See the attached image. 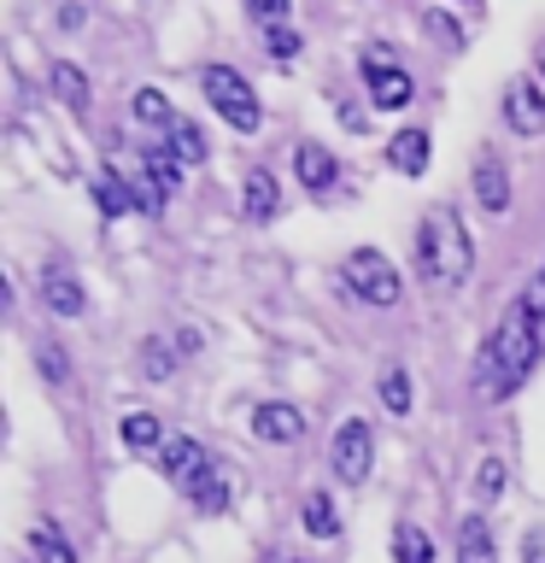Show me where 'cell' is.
Listing matches in <instances>:
<instances>
[{
    "instance_id": "cell-1",
    "label": "cell",
    "mask_w": 545,
    "mask_h": 563,
    "mask_svg": "<svg viewBox=\"0 0 545 563\" xmlns=\"http://www.w3.org/2000/svg\"><path fill=\"white\" fill-rule=\"evenodd\" d=\"M534 358H540V341H534V323H527V306L510 299L499 329H492L487 346H481V364H475V394L481 399H510L522 387V376L534 369Z\"/></svg>"
},
{
    "instance_id": "cell-2",
    "label": "cell",
    "mask_w": 545,
    "mask_h": 563,
    "mask_svg": "<svg viewBox=\"0 0 545 563\" xmlns=\"http://www.w3.org/2000/svg\"><path fill=\"white\" fill-rule=\"evenodd\" d=\"M416 271L422 282L434 288H464L469 271H475V246L464 235L452 206H429L422 211V229H416Z\"/></svg>"
},
{
    "instance_id": "cell-3",
    "label": "cell",
    "mask_w": 545,
    "mask_h": 563,
    "mask_svg": "<svg viewBox=\"0 0 545 563\" xmlns=\"http://www.w3.org/2000/svg\"><path fill=\"white\" fill-rule=\"evenodd\" d=\"M200 95L211 100V112H218L229 130H241V135H253L258 130V95H253V82L241 77L235 65H205L200 70Z\"/></svg>"
},
{
    "instance_id": "cell-4",
    "label": "cell",
    "mask_w": 545,
    "mask_h": 563,
    "mask_svg": "<svg viewBox=\"0 0 545 563\" xmlns=\"http://www.w3.org/2000/svg\"><path fill=\"white\" fill-rule=\"evenodd\" d=\"M341 282H346L352 299H364V306H393V299L404 294L393 258L376 253V246H358V253H346V258H341Z\"/></svg>"
},
{
    "instance_id": "cell-5",
    "label": "cell",
    "mask_w": 545,
    "mask_h": 563,
    "mask_svg": "<svg viewBox=\"0 0 545 563\" xmlns=\"http://www.w3.org/2000/svg\"><path fill=\"white\" fill-rule=\"evenodd\" d=\"M329 464H334V475H341L346 487H358L364 475L376 470V434H369L364 417L341 422V434H334V446H329Z\"/></svg>"
},
{
    "instance_id": "cell-6",
    "label": "cell",
    "mask_w": 545,
    "mask_h": 563,
    "mask_svg": "<svg viewBox=\"0 0 545 563\" xmlns=\"http://www.w3.org/2000/svg\"><path fill=\"white\" fill-rule=\"evenodd\" d=\"M504 123L516 135H545V82L516 77L504 88Z\"/></svg>"
},
{
    "instance_id": "cell-7",
    "label": "cell",
    "mask_w": 545,
    "mask_h": 563,
    "mask_svg": "<svg viewBox=\"0 0 545 563\" xmlns=\"http://www.w3.org/2000/svg\"><path fill=\"white\" fill-rule=\"evenodd\" d=\"M158 457H165V475H170V482L182 487V493H188V487H193V482H200V475L211 470V452H205L193 434H170Z\"/></svg>"
},
{
    "instance_id": "cell-8",
    "label": "cell",
    "mask_w": 545,
    "mask_h": 563,
    "mask_svg": "<svg viewBox=\"0 0 545 563\" xmlns=\"http://www.w3.org/2000/svg\"><path fill=\"white\" fill-rule=\"evenodd\" d=\"M358 70H364V82H369V106H376V112H399V106H411L416 82L404 77L399 65H358Z\"/></svg>"
},
{
    "instance_id": "cell-9",
    "label": "cell",
    "mask_w": 545,
    "mask_h": 563,
    "mask_svg": "<svg viewBox=\"0 0 545 563\" xmlns=\"http://www.w3.org/2000/svg\"><path fill=\"white\" fill-rule=\"evenodd\" d=\"M253 434L264 440V446H293V440L305 434V417H299L293 405H281V399H264L253 411Z\"/></svg>"
},
{
    "instance_id": "cell-10",
    "label": "cell",
    "mask_w": 545,
    "mask_h": 563,
    "mask_svg": "<svg viewBox=\"0 0 545 563\" xmlns=\"http://www.w3.org/2000/svg\"><path fill=\"white\" fill-rule=\"evenodd\" d=\"M475 200H481V211H510V170L499 153H481V165H475Z\"/></svg>"
},
{
    "instance_id": "cell-11",
    "label": "cell",
    "mask_w": 545,
    "mask_h": 563,
    "mask_svg": "<svg viewBox=\"0 0 545 563\" xmlns=\"http://www.w3.org/2000/svg\"><path fill=\"white\" fill-rule=\"evenodd\" d=\"M293 176H299L305 188L323 194V188H334V176H341V165H334V153L323 147V141H299V147H293Z\"/></svg>"
},
{
    "instance_id": "cell-12",
    "label": "cell",
    "mask_w": 545,
    "mask_h": 563,
    "mask_svg": "<svg viewBox=\"0 0 545 563\" xmlns=\"http://www.w3.org/2000/svg\"><path fill=\"white\" fill-rule=\"evenodd\" d=\"M429 158H434L429 130H399L393 141H387V165H393L399 176H422V170H429Z\"/></svg>"
},
{
    "instance_id": "cell-13",
    "label": "cell",
    "mask_w": 545,
    "mask_h": 563,
    "mask_svg": "<svg viewBox=\"0 0 545 563\" xmlns=\"http://www.w3.org/2000/svg\"><path fill=\"white\" fill-rule=\"evenodd\" d=\"M141 170H147V183L158 188V200H170V194L182 188V158L170 153V141H153V147H141Z\"/></svg>"
},
{
    "instance_id": "cell-14",
    "label": "cell",
    "mask_w": 545,
    "mask_h": 563,
    "mask_svg": "<svg viewBox=\"0 0 545 563\" xmlns=\"http://www.w3.org/2000/svg\"><path fill=\"white\" fill-rule=\"evenodd\" d=\"M188 505L200 510V517H223V510H229V475H223V464H211L200 482L188 487Z\"/></svg>"
},
{
    "instance_id": "cell-15",
    "label": "cell",
    "mask_w": 545,
    "mask_h": 563,
    "mask_svg": "<svg viewBox=\"0 0 545 563\" xmlns=\"http://www.w3.org/2000/svg\"><path fill=\"white\" fill-rule=\"evenodd\" d=\"M42 299H47V311L77 317V311H82V282L70 276V271H47V276H42Z\"/></svg>"
},
{
    "instance_id": "cell-16",
    "label": "cell",
    "mask_w": 545,
    "mask_h": 563,
    "mask_svg": "<svg viewBox=\"0 0 545 563\" xmlns=\"http://www.w3.org/2000/svg\"><path fill=\"white\" fill-rule=\"evenodd\" d=\"M165 422H158L153 411H130V417H123V446H130V452H165Z\"/></svg>"
},
{
    "instance_id": "cell-17",
    "label": "cell",
    "mask_w": 545,
    "mask_h": 563,
    "mask_svg": "<svg viewBox=\"0 0 545 563\" xmlns=\"http://www.w3.org/2000/svg\"><path fill=\"white\" fill-rule=\"evenodd\" d=\"M30 563H77V552H70V540L59 534V522H35L30 528Z\"/></svg>"
},
{
    "instance_id": "cell-18",
    "label": "cell",
    "mask_w": 545,
    "mask_h": 563,
    "mask_svg": "<svg viewBox=\"0 0 545 563\" xmlns=\"http://www.w3.org/2000/svg\"><path fill=\"white\" fill-rule=\"evenodd\" d=\"M457 563H492L487 517H464V522H457Z\"/></svg>"
},
{
    "instance_id": "cell-19",
    "label": "cell",
    "mask_w": 545,
    "mask_h": 563,
    "mask_svg": "<svg viewBox=\"0 0 545 563\" xmlns=\"http://www.w3.org/2000/svg\"><path fill=\"white\" fill-rule=\"evenodd\" d=\"M94 206H100V218H123V211L135 206V194H130V183H123L118 170H100L94 176Z\"/></svg>"
},
{
    "instance_id": "cell-20",
    "label": "cell",
    "mask_w": 545,
    "mask_h": 563,
    "mask_svg": "<svg viewBox=\"0 0 545 563\" xmlns=\"http://www.w3.org/2000/svg\"><path fill=\"white\" fill-rule=\"evenodd\" d=\"M276 200H281V194H276V176L270 170L246 176V218H253V223H270L276 218Z\"/></svg>"
},
{
    "instance_id": "cell-21",
    "label": "cell",
    "mask_w": 545,
    "mask_h": 563,
    "mask_svg": "<svg viewBox=\"0 0 545 563\" xmlns=\"http://www.w3.org/2000/svg\"><path fill=\"white\" fill-rule=\"evenodd\" d=\"M393 563H434V540H429V528L399 522V528H393Z\"/></svg>"
},
{
    "instance_id": "cell-22",
    "label": "cell",
    "mask_w": 545,
    "mask_h": 563,
    "mask_svg": "<svg viewBox=\"0 0 545 563\" xmlns=\"http://www.w3.org/2000/svg\"><path fill=\"white\" fill-rule=\"evenodd\" d=\"M130 112H135V123H147V130H176V112H170V100L158 95V88H141V95L130 100Z\"/></svg>"
},
{
    "instance_id": "cell-23",
    "label": "cell",
    "mask_w": 545,
    "mask_h": 563,
    "mask_svg": "<svg viewBox=\"0 0 545 563\" xmlns=\"http://www.w3.org/2000/svg\"><path fill=\"white\" fill-rule=\"evenodd\" d=\"M176 352H182V346H170L165 334L141 341V369H147V382H170L176 376Z\"/></svg>"
},
{
    "instance_id": "cell-24",
    "label": "cell",
    "mask_w": 545,
    "mask_h": 563,
    "mask_svg": "<svg viewBox=\"0 0 545 563\" xmlns=\"http://www.w3.org/2000/svg\"><path fill=\"white\" fill-rule=\"evenodd\" d=\"M170 153L182 158V165H205V130L193 118H176V130H170Z\"/></svg>"
},
{
    "instance_id": "cell-25",
    "label": "cell",
    "mask_w": 545,
    "mask_h": 563,
    "mask_svg": "<svg viewBox=\"0 0 545 563\" xmlns=\"http://www.w3.org/2000/svg\"><path fill=\"white\" fill-rule=\"evenodd\" d=\"M53 88H59V100L65 106H82L88 100V77H82V65H70V59H53Z\"/></svg>"
},
{
    "instance_id": "cell-26",
    "label": "cell",
    "mask_w": 545,
    "mask_h": 563,
    "mask_svg": "<svg viewBox=\"0 0 545 563\" xmlns=\"http://www.w3.org/2000/svg\"><path fill=\"white\" fill-rule=\"evenodd\" d=\"M305 534H316V540H334V534H341V517H334L329 493H311V499H305Z\"/></svg>"
},
{
    "instance_id": "cell-27",
    "label": "cell",
    "mask_w": 545,
    "mask_h": 563,
    "mask_svg": "<svg viewBox=\"0 0 545 563\" xmlns=\"http://www.w3.org/2000/svg\"><path fill=\"white\" fill-rule=\"evenodd\" d=\"M516 299L527 306V323H534V341H540V358H545V276H534Z\"/></svg>"
},
{
    "instance_id": "cell-28",
    "label": "cell",
    "mask_w": 545,
    "mask_h": 563,
    "mask_svg": "<svg viewBox=\"0 0 545 563\" xmlns=\"http://www.w3.org/2000/svg\"><path fill=\"white\" fill-rule=\"evenodd\" d=\"M264 53H270L276 65H293L299 59V35L288 24H276V30H264Z\"/></svg>"
},
{
    "instance_id": "cell-29",
    "label": "cell",
    "mask_w": 545,
    "mask_h": 563,
    "mask_svg": "<svg viewBox=\"0 0 545 563\" xmlns=\"http://www.w3.org/2000/svg\"><path fill=\"white\" fill-rule=\"evenodd\" d=\"M381 405L387 411H411V376L404 369H387L381 376Z\"/></svg>"
},
{
    "instance_id": "cell-30",
    "label": "cell",
    "mask_w": 545,
    "mask_h": 563,
    "mask_svg": "<svg viewBox=\"0 0 545 563\" xmlns=\"http://www.w3.org/2000/svg\"><path fill=\"white\" fill-rule=\"evenodd\" d=\"M35 364H42V376H47L53 387H65V382H70V364H65V352L53 346V341H47V346H35Z\"/></svg>"
},
{
    "instance_id": "cell-31",
    "label": "cell",
    "mask_w": 545,
    "mask_h": 563,
    "mask_svg": "<svg viewBox=\"0 0 545 563\" xmlns=\"http://www.w3.org/2000/svg\"><path fill=\"white\" fill-rule=\"evenodd\" d=\"M475 487H481V499H499V493H504V464H499V457H481Z\"/></svg>"
},
{
    "instance_id": "cell-32",
    "label": "cell",
    "mask_w": 545,
    "mask_h": 563,
    "mask_svg": "<svg viewBox=\"0 0 545 563\" xmlns=\"http://www.w3.org/2000/svg\"><path fill=\"white\" fill-rule=\"evenodd\" d=\"M288 7H293V0H246V12H253V18H258L264 30L288 24Z\"/></svg>"
},
{
    "instance_id": "cell-33",
    "label": "cell",
    "mask_w": 545,
    "mask_h": 563,
    "mask_svg": "<svg viewBox=\"0 0 545 563\" xmlns=\"http://www.w3.org/2000/svg\"><path fill=\"white\" fill-rule=\"evenodd\" d=\"M429 30H434L440 42H446V47H464V30H457L452 18H446V12H429Z\"/></svg>"
},
{
    "instance_id": "cell-34",
    "label": "cell",
    "mask_w": 545,
    "mask_h": 563,
    "mask_svg": "<svg viewBox=\"0 0 545 563\" xmlns=\"http://www.w3.org/2000/svg\"><path fill=\"white\" fill-rule=\"evenodd\" d=\"M522 563H545V522L522 534Z\"/></svg>"
},
{
    "instance_id": "cell-35",
    "label": "cell",
    "mask_w": 545,
    "mask_h": 563,
    "mask_svg": "<svg viewBox=\"0 0 545 563\" xmlns=\"http://www.w3.org/2000/svg\"><path fill=\"white\" fill-rule=\"evenodd\" d=\"M534 59H540V77H545V42H540V47H534Z\"/></svg>"
},
{
    "instance_id": "cell-36",
    "label": "cell",
    "mask_w": 545,
    "mask_h": 563,
    "mask_svg": "<svg viewBox=\"0 0 545 563\" xmlns=\"http://www.w3.org/2000/svg\"><path fill=\"white\" fill-rule=\"evenodd\" d=\"M281 563H299V558H281Z\"/></svg>"
}]
</instances>
